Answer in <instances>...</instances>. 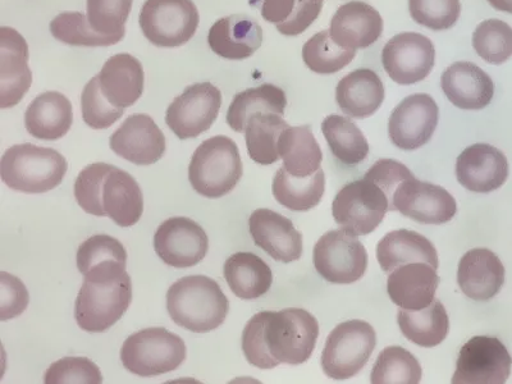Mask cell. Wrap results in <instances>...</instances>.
Masks as SVG:
<instances>
[{
    "label": "cell",
    "mask_w": 512,
    "mask_h": 384,
    "mask_svg": "<svg viewBox=\"0 0 512 384\" xmlns=\"http://www.w3.org/2000/svg\"><path fill=\"white\" fill-rule=\"evenodd\" d=\"M318 337V320L304 309L260 312L242 332V351L249 364L259 369L300 365L313 355Z\"/></svg>",
    "instance_id": "obj_1"
},
{
    "label": "cell",
    "mask_w": 512,
    "mask_h": 384,
    "mask_svg": "<svg viewBox=\"0 0 512 384\" xmlns=\"http://www.w3.org/2000/svg\"><path fill=\"white\" fill-rule=\"evenodd\" d=\"M75 198L86 213L109 217L121 227H131L144 213V196L130 173L107 163L82 169L75 182Z\"/></svg>",
    "instance_id": "obj_2"
},
{
    "label": "cell",
    "mask_w": 512,
    "mask_h": 384,
    "mask_svg": "<svg viewBox=\"0 0 512 384\" xmlns=\"http://www.w3.org/2000/svg\"><path fill=\"white\" fill-rule=\"evenodd\" d=\"M167 310L177 326L208 333L222 326L230 312V301L212 278L187 276L169 287Z\"/></svg>",
    "instance_id": "obj_3"
},
{
    "label": "cell",
    "mask_w": 512,
    "mask_h": 384,
    "mask_svg": "<svg viewBox=\"0 0 512 384\" xmlns=\"http://www.w3.org/2000/svg\"><path fill=\"white\" fill-rule=\"evenodd\" d=\"M67 169L66 158L57 150L32 144L12 146L0 163L4 184L24 194H44L56 189L62 184Z\"/></svg>",
    "instance_id": "obj_4"
},
{
    "label": "cell",
    "mask_w": 512,
    "mask_h": 384,
    "mask_svg": "<svg viewBox=\"0 0 512 384\" xmlns=\"http://www.w3.org/2000/svg\"><path fill=\"white\" fill-rule=\"evenodd\" d=\"M244 166L239 146L227 136L205 140L192 155L189 181L199 195L219 199L230 194L239 185Z\"/></svg>",
    "instance_id": "obj_5"
},
{
    "label": "cell",
    "mask_w": 512,
    "mask_h": 384,
    "mask_svg": "<svg viewBox=\"0 0 512 384\" xmlns=\"http://www.w3.org/2000/svg\"><path fill=\"white\" fill-rule=\"evenodd\" d=\"M123 367L139 377L173 372L186 360L184 340L166 328H145L127 338L121 349Z\"/></svg>",
    "instance_id": "obj_6"
},
{
    "label": "cell",
    "mask_w": 512,
    "mask_h": 384,
    "mask_svg": "<svg viewBox=\"0 0 512 384\" xmlns=\"http://www.w3.org/2000/svg\"><path fill=\"white\" fill-rule=\"evenodd\" d=\"M131 301L132 282L127 272L107 280H85L76 299V322L85 332L108 331L126 314Z\"/></svg>",
    "instance_id": "obj_7"
},
{
    "label": "cell",
    "mask_w": 512,
    "mask_h": 384,
    "mask_svg": "<svg viewBox=\"0 0 512 384\" xmlns=\"http://www.w3.org/2000/svg\"><path fill=\"white\" fill-rule=\"evenodd\" d=\"M377 345L374 328L365 320L352 319L333 329L322 352L324 374L335 381L358 376Z\"/></svg>",
    "instance_id": "obj_8"
},
{
    "label": "cell",
    "mask_w": 512,
    "mask_h": 384,
    "mask_svg": "<svg viewBox=\"0 0 512 384\" xmlns=\"http://www.w3.org/2000/svg\"><path fill=\"white\" fill-rule=\"evenodd\" d=\"M139 21L155 47L178 48L194 38L200 16L192 0H146Z\"/></svg>",
    "instance_id": "obj_9"
},
{
    "label": "cell",
    "mask_w": 512,
    "mask_h": 384,
    "mask_svg": "<svg viewBox=\"0 0 512 384\" xmlns=\"http://www.w3.org/2000/svg\"><path fill=\"white\" fill-rule=\"evenodd\" d=\"M391 201L386 191L365 177L342 187L332 204L333 218L342 228L355 235L365 236L377 230Z\"/></svg>",
    "instance_id": "obj_10"
},
{
    "label": "cell",
    "mask_w": 512,
    "mask_h": 384,
    "mask_svg": "<svg viewBox=\"0 0 512 384\" xmlns=\"http://www.w3.org/2000/svg\"><path fill=\"white\" fill-rule=\"evenodd\" d=\"M314 267L324 280L336 285H350L364 277L368 253L358 235L338 228L320 237L313 251Z\"/></svg>",
    "instance_id": "obj_11"
},
{
    "label": "cell",
    "mask_w": 512,
    "mask_h": 384,
    "mask_svg": "<svg viewBox=\"0 0 512 384\" xmlns=\"http://www.w3.org/2000/svg\"><path fill=\"white\" fill-rule=\"evenodd\" d=\"M221 107V90L210 82H200L187 86L173 100L167 109L166 123L178 139H195L213 126Z\"/></svg>",
    "instance_id": "obj_12"
},
{
    "label": "cell",
    "mask_w": 512,
    "mask_h": 384,
    "mask_svg": "<svg viewBox=\"0 0 512 384\" xmlns=\"http://www.w3.org/2000/svg\"><path fill=\"white\" fill-rule=\"evenodd\" d=\"M512 358L496 337L470 338L457 358L454 384H504L510 378Z\"/></svg>",
    "instance_id": "obj_13"
},
{
    "label": "cell",
    "mask_w": 512,
    "mask_h": 384,
    "mask_svg": "<svg viewBox=\"0 0 512 384\" xmlns=\"http://www.w3.org/2000/svg\"><path fill=\"white\" fill-rule=\"evenodd\" d=\"M436 62L433 41L418 32H402L384 45V71L399 85H414L427 79Z\"/></svg>",
    "instance_id": "obj_14"
},
{
    "label": "cell",
    "mask_w": 512,
    "mask_h": 384,
    "mask_svg": "<svg viewBox=\"0 0 512 384\" xmlns=\"http://www.w3.org/2000/svg\"><path fill=\"white\" fill-rule=\"evenodd\" d=\"M423 224H443L456 216L454 196L441 186L409 177L395 191L391 212Z\"/></svg>",
    "instance_id": "obj_15"
},
{
    "label": "cell",
    "mask_w": 512,
    "mask_h": 384,
    "mask_svg": "<svg viewBox=\"0 0 512 384\" xmlns=\"http://www.w3.org/2000/svg\"><path fill=\"white\" fill-rule=\"evenodd\" d=\"M154 249L169 267L191 268L207 256L209 239L203 227L192 219L173 217L155 232Z\"/></svg>",
    "instance_id": "obj_16"
},
{
    "label": "cell",
    "mask_w": 512,
    "mask_h": 384,
    "mask_svg": "<svg viewBox=\"0 0 512 384\" xmlns=\"http://www.w3.org/2000/svg\"><path fill=\"white\" fill-rule=\"evenodd\" d=\"M440 109L431 95L414 94L397 105L388 121L392 144L402 150L422 148L438 126Z\"/></svg>",
    "instance_id": "obj_17"
},
{
    "label": "cell",
    "mask_w": 512,
    "mask_h": 384,
    "mask_svg": "<svg viewBox=\"0 0 512 384\" xmlns=\"http://www.w3.org/2000/svg\"><path fill=\"white\" fill-rule=\"evenodd\" d=\"M32 84L29 45L12 27L0 29V108L16 107Z\"/></svg>",
    "instance_id": "obj_18"
},
{
    "label": "cell",
    "mask_w": 512,
    "mask_h": 384,
    "mask_svg": "<svg viewBox=\"0 0 512 384\" xmlns=\"http://www.w3.org/2000/svg\"><path fill=\"white\" fill-rule=\"evenodd\" d=\"M114 153L136 166L157 163L166 153V137L148 114H134L109 139Z\"/></svg>",
    "instance_id": "obj_19"
},
{
    "label": "cell",
    "mask_w": 512,
    "mask_h": 384,
    "mask_svg": "<svg viewBox=\"0 0 512 384\" xmlns=\"http://www.w3.org/2000/svg\"><path fill=\"white\" fill-rule=\"evenodd\" d=\"M456 177L466 190L488 194L505 185L509 178V160L495 146L474 144L457 158Z\"/></svg>",
    "instance_id": "obj_20"
},
{
    "label": "cell",
    "mask_w": 512,
    "mask_h": 384,
    "mask_svg": "<svg viewBox=\"0 0 512 384\" xmlns=\"http://www.w3.org/2000/svg\"><path fill=\"white\" fill-rule=\"evenodd\" d=\"M249 230L255 245L277 262L292 263L303 256V235L280 213L256 209L250 216Z\"/></svg>",
    "instance_id": "obj_21"
},
{
    "label": "cell",
    "mask_w": 512,
    "mask_h": 384,
    "mask_svg": "<svg viewBox=\"0 0 512 384\" xmlns=\"http://www.w3.org/2000/svg\"><path fill=\"white\" fill-rule=\"evenodd\" d=\"M383 32L382 16L376 8L360 0L342 4L331 20L329 34L345 49H365L376 43Z\"/></svg>",
    "instance_id": "obj_22"
},
{
    "label": "cell",
    "mask_w": 512,
    "mask_h": 384,
    "mask_svg": "<svg viewBox=\"0 0 512 384\" xmlns=\"http://www.w3.org/2000/svg\"><path fill=\"white\" fill-rule=\"evenodd\" d=\"M443 93L455 107L480 111L488 107L495 95V82L472 62H456L442 73Z\"/></svg>",
    "instance_id": "obj_23"
},
{
    "label": "cell",
    "mask_w": 512,
    "mask_h": 384,
    "mask_svg": "<svg viewBox=\"0 0 512 384\" xmlns=\"http://www.w3.org/2000/svg\"><path fill=\"white\" fill-rule=\"evenodd\" d=\"M438 285L440 277L433 265L409 263L393 269L388 276L387 292L400 309L422 310L433 303Z\"/></svg>",
    "instance_id": "obj_24"
},
{
    "label": "cell",
    "mask_w": 512,
    "mask_h": 384,
    "mask_svg": "<svg viewBox=\"0 0 512 384\" xmlns=\"http://www.w3.org/2000/svg\"><path fill=\"white\" fill-rule=\"evenodd\" d=\"M505 267L501 259L488 249L469 250L459 263L457 283L465 296L475 301H489L505 283Z\"/></svg>",
    "instance_id": "obj_25"
},
{
    "label": "cell",
    "mask_w": 512,
    "mask_h": 384,
    "mask_svg": "<svg viewBox=\"0 0 512 384\" xmlns=\"http://www.w3.org/2000/svg\"><path fill=\"white\" fill-rule=\"evenodd\" d=\"M208 43L217 56L244 61L262 47L263 29L248 15L223 17L209 30Z\"/></svg>",
    "instance_id": "obj_26"
},
{
    "label": "cell",
    "mask_w": 512,
    "mask_h": 384,
    "mask_svg": "<svg viewBox=\"0 0 512 384\" xmlns=\"http://www.w3.org/2000/svg\"><path fill=\"white\" fill-rule=\"evenodd\" d=\"M98 77L105 99L116 108L132 107L144 93V68L131 54L109 58Z\"/></svg>",
    "instance_id": "obj_27"
},
{
    "label": "cell",
    "mask_w": 512,
    "mask_h": 384,
    "mask_svg": "<svg viewBox=\"0 0 512 384\" xmlns=\"http://www.w3.org/2000/svg\"><path fill=\"white\" fill-rule=\"evenodd\" d=\"M336 102L346 116L356 120L373 116L384 102L381 77L369 68L350 72L338 82Z\"/></svg>",
    "instance_id": "obj_28"
},
{
    "label": "cell",
    "mask_w": 512,
    "mask_h": 384,
    "mask_svg": "<svg viewBox=\"0 0 512 384\" xmlns=\"http://www.w3.org/2000/svg\"><path fill=\"white\" fill-rule=\"evenodd\" d=\"M72 123V104L58 91H47L36 96L26 109V130L35 139L45 141L62 139L71 130Z\"/></svg>",
    "instance_id": "obj_29"
},
{
    "label": "cell",
    "mask_w": 512,
    "mask_h": 384,
    "mask_svg": "<svg viewBox=\"0 0 512 384\" xmlns=\"http://www.w3.org/2000/svg\"><path fill=\"white\" fill-rule=\"evenodd\" d=\"M127 251L108 235H95L82 242L77 251V268L85 280H104L126 273Z\"/></svg>",
    "instance_id": "obj_30"
},
{
    "label": "cell",
    "mask_w": 512,
    "mask_h": 384,
    "mask_svg": "<svg viewBox=\"0 0 512 384\" xmlns=\"http://www.w3.org/2000/svg\"><path fill=\"white\" fill-rule=\"evenodd\" d=\"M377 259L384 273L409 263H428L438 268V254L431 241L418 232H388L377 245Z\"/></svg>",
    "instance_id": "obj_31"
},
{
    "label": "cell",
    "mask_w": 512,
    "mask_h": 384,
    "mask_svg": "<svg viewBox=\"0 0 512 384\" xmlns=\"http://www.w3.org/2000/svg\"><path fill=\"white\" fill-rule=\"evenodd\" d=\"M223 273L233 295L241 300L259 299L273 283L272 269L253 253L233 254L224 263Z\"/></svg>",
    "instance_id": "obj_32"
},
{
    "label": "cell",
    "mask_w": 512,
    "mask_h": 384,
    "mask_svg": "<svg viewBox=\"0 0 512 384\" xmlns=\"http://www.w3.org/2000/svg\"><path fill=\"white\" fill-rule=\"evenodd\" d=\"M278 152L283 159V168L299 178L315 175L323 160L322 149L309 125L286 128L280 137Z\"/></svg>",
    "instance_id": "obj_33"
},
{
    "label": "cell",
    "mask_w": 512,
    "mask_h": 384,
    "mask_svg": "<svg viewBox=\"0 0 512 384\" xmlns=\"http://www.w3.org/2000/svg\"><path fill=\"white\" fill-rule=\"evenodd\" d=\"M397 322L402 335L425 349L441 345L450 331V319L440 300L422 310L400 309Z\"/></svg>",
    "instance_id": "obj_34"
},
{
    "label": "cell",
    "mask_w": 512,
    "mask_h": 384,
    "mask_svg": "<svg viewBox=\"0 0 512 384\" xmlns=\"http://www.w3.org/2000/svg\"><path fill=\"white\" fill-rule=\"evenodd\" d=\"M286 107L285 91L273 84H263L242 91L233 98L227 112V123L233 131L245 132L251 117L263 113L283 116Z\"/></svg>",
    "instance_id": "obj_35"
},
{
    "label": "cell",
    "mask_w": 512,
    "mask_h": 384,
    "mask_svg": "<svg viewBox=\"0 0 512 384\" xmlns=\"http://www.w3.org/2000/svg\"><path fill=\"white\" fill-rule=\"evenodd\" d=\"M326 190V176L320 168L313 176L299 178L291 176L285 168L278 169L273 178L274 199L294 212H308L319 205Z\"/></svg>",
    "instance_id": "obj_36"
},
{
    "label": "cell",
    "mask_w": 512,
    "mask_h": 384,
    "mask_svg": "<svg viewBox=\"0 0 512 384\" xmlns=\"http://www.w3.org/2000/svg\"><path fill=\"white\" fill-rule=\"evenodd\" d=\"M322 132L329 149L346 166H358L369 154V144L360 128L350 118L332 114L324 118Z\"/></svg>",
    "instance_id": "obj_37"
},
{
    "label": "cell",
    "mask_w": 512,
    "mask_h": 384,
    "mask_svg": "<svg viewBox=\"0 0 512 384\" xmlns=\"http://www.w3.org/2000/svg\"><path fill=\"white\" fill-rule=\"evenodd\" d=\"M290 127L280 114L263 113L250 118L245 128L249 157L262 166H271L280 160L278 143L282 132Z\"/></svg>",
    "instance_id": "obj_38"
},
{
    "label": "cell",
    "mask_w": 512,
    "mask_h": 384,
    "mask_svg": "<svg viewBox=\"0 0 512 384\" xmlns=\"http://www.w3.org/2000/svg\"><path fill=\"white\" fill-rule=\"evenodd\" d=\"M422 377V365L411 352L400 346H390L379 354L374 363L370 383L418 384Z\"/></svg>",
    "instance_id": "obj_39"
},
{
    "label": "cell",
    "mask_w": 512,
    "mask_h": 384,
    "mask_svg": "<svg viewBox=\"0 0 512 384\" xmlns=\"http://www.w3.org/2000/svg\"><path fill=\"white\" fill-rule=\"evenodd\" d=\"M356 50L345 49L332 40L329 30H323L310 38L303 47L306 67L318 75H333L344 70L354 61Z\"/></svg>",
    "instance_id": "obj_40"
},
{
    "label": "cell",
    "mask_w": 512,
    "mask_h": 384,
    "mask_svg": "<svg viewBox=\"0 0 512 384\" xmlns=\"http://www.w3.org/2000/svg\"><path fill=\"white\" fill-rule=\"evenodd\" d=\"M50 32L61 43L73 47H111L125 38L99 34L89 24L88 16L81 12L61 13L50 22Z\"/></svg>",
    "instance_id": "obj_41"
},
{
    "label": "cell",
    "mask_w": 512,
    "mask_h": 384,
    "mask_svg": "<svg viewBox=\"0 0 512 384\" xmlns=\"http://www.w3.org/2000/svg\"><path fill=\"white\" fill-rule=\"evenodd\" d=\"M473 48L484 62L504 64L512 57V27L497 18L480 22L473 34Z\"/></svg>",
    "instance_id": "obj_42"
},
{
    "label": "cell",
    "mask_w": 512,
    "mask_h": 384,
    "mask_svg": "<svg viewBox=\"0 0 512 384\" xmlns=\"http://www.w3.org/2000/svg\"><path fill=\"white\" fill-rule=\"evenodd\" d=\"M134 0H88L86 11L91 27L105 36H125V25Z\"/></svg>",
    "instance_id": "obj_43"
},
{
    "label": "cell",
    "mask_w": 512,
    "mask_h": 384,
    "mask_svg": "<svg viewBox=\"0 0 512 384\" xmlns=\"http://www.w3.org/2000/svg\"><path fill=\"white\" fill-rule=\"evenodd\" d=\"M413 21L433 31L451 29L461 15L460 0H409Z\"/></svg>",
    "instance_id": "obj_44"
},
{
    "label": "cell",
    "mask_w": 512,
    "mask_h": 384,
    "mask_svg": "<svg viewBox=\"0 0 512 384\" xmlns=\"http://www.w3.org/2000/svg\"><path fill=\"white\" fill-rule=\"evenodd\" d=\"M82 118L93 130H107L125 114L126 109L116 108L105 99L100 90L99 77L86 84L81 95Z\"/></svg>",
    "instance_id": "obj_45"
},
{
    "label": "cell",
    "mask_w": 512,
    "mask_h": 384,
    "mask_svg": "<svg viewBox=\"0 0 512 384\" xmlns=\"http://www.w3.org/2000/svg\"><path fill=\"white\" fill-rule=\"evenodd\" d=\"M103 374L88 358H64L50 365L45 373L47 384H100Z\"/></svg>",
    "instance_id": "obj_46"
},
{
    "label": "cell",
    "mask_w": 512,
    "mask_h": 384,
    "mask_svg": "<svg viewBox=\"0 0 512 384\" xmlns=\"http://www.w3.org/2000/svg\"><path fill=\"white\" fill-rule=\"evenodd\" d=\"M30 303L24 282L7 272L0 273V320L6 322L25 313Z\"/></svg>",
    "instance_id": "obj_47"
},
{
    "label": "cell",
    "mask_w": 512,
    "mask_h": 384,
    "mask_svg": "<svg viewBox=\"0 0 512 384\" xmlns=\"http://www.w3.org/2000/svg\"><path fill=\"white\" fill-rule=\"evenodd\" d=\"M413 176V173H411L408 167L393 159L378 160V162L374 163V166L365 173V177L370 178V180L376 182L377 185L381 186L382 189L386 191L391 201L390 212L392 210L393 195H395L397 187H399L401 182L406 180V178Z\"/></svg>",
    "instance_id": "obj_48"
},
{
    "label": "cell",
    "mask_w": 512,
    "mask_h": 384,
    "mask_svg": "<svg viewBox=\"0 0 512 384\" xmlns=\"http://www.w3.org/2000/svg\"><path fill=\"white\" fill-rule=\"evenodd\" d=\"M323 9V0H297L295 11L286 22L276 25L277 31L286 36L303 34L320 15Z\"/></svg>",
    "instance_id": "obj_49"
},
{
    "label": "cell",
    "mask_w": 512,
    "mask_h": 384,
    "mask_svg": "<svg viewBox=\"0 0 512 384\" xmlns=\"http://www.w3.org/2000/svg\"><path fill=\"white\" fill-rule=\"evenodd\" d=\"M297 0H249L251 7L258 9L269 24L286 22L295 11Z\"/></svg>",
    "instance_id": "obj_50"
},
{
    "label": "cell",
    "mask_w": 512,
    "mask_h": 384,
    "mask_svg": "<svg viewBox=\"0 0 512 384\" xmlns=\"http://www.w3.org/2000/svg\"><path fill=\"white\" fill-rule=\"evenodd\" d=\"M496 11L510 13L512 15V0H488Z\"/></svg>",
    "instance_id": "obj_51"
},
{
    "label": "cell",
    "mask_w": 512,
    "mask_h": 384,
    "mask_svg": "<svg viewBox=\"0 0 512 384\" xmlns=\"http://www.w3.org/2000/svg\"><path fill=\"white\" fill-rule=\"evenodd\" d=\"M315 2H320V0H315Z\"/></svg>",
    "instance_id": "obj_52"
}]
</instances>
